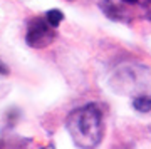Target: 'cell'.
Listing matches in <instances>:
<instances>
[{
  "mask_svg": "<svg viewBox=\"0 0 151 149\" xmlns=\"http://www.w3.org/2000/svg\"><path fill=\"white\" fill-rule=\"evenodd\" d=\"M44 17H45V20H47L49 24H50V25L57 29V27L60 25L62 19H64V14H62L60 10H57V9H52V10H49Z\"/></svg>",
  "mask_w": 151,
  "mask_h": 149,
  "instance_id": "5",
  "label": "cell"
},
{
  "mask_svg": "<svg viewBox=\"0 0 151 149\" xmlns=\"http://www.w3.org/2000/svg\"><path fill=\"white\" fill-rule=\"evenodd\" d=\"M55 39V27L45 20V17H35L29 22L25 42L34 49H44L50 45Z\"/></svg>",
  "mask_w": 151,
  "mask_h": 149,
  "instance_id": "2",
  "label": "cell"
},
{
  "mask_svg": "<svg viewBox=\"0 0 151 149\" xmlns=\"http://www.w3.org/2000/svg\"><path fill=\"white\" fill-rule=\"evenodd\" d=\"M101 10H103L109 19H113V20H119L124 14L123 9L119 5H116L114 2H111V0H103V2H101Z\"/></svg>",
  "mask_w": 151,
  "mask_h": 149,
  "instance_id": "3",
  "label": "cell"
},
{
  "mask_svg": "<svg viewBox=\"0 0 151 149\" xmlns=\"http://www.w3.org/2000/svg\"><path fill=\"white\" fill-rule=\"evenodd\" d=\"M121 2H124V4H138L139 0H121Z\"/></svg>",
  "mask_w": 151,
  "mask_h": 149,
  "instance_id": "7",
  "label": "cell"
},
{
  "mask_svg": "<svg viewBox=\"0 0 151 149\" xmlns=\"http://www.w3.org/2000/svg\"><path fill=\"white\" fill-rule=\"evenodd\" d=\"M9 74V67L4 62H0V75H7Z\"/></svg>",
  "mask_w": 151,
  "mask_h": 149,
  "instance_id": "6",
  "label": "cell"
},
{
  "mask_svg": "<svg viewBox=\"0 0 151 149\" xmlns=\"http://www.w3.org/2000/svg\"><path fill=\"white\" fill-rule=\"evenodd\" d=\"M133 107L139 112H151V96H138L133 101Z\"/></svg>",
  "mask_w": 151,
  "mask_h": 149,
  "instance_id": "4",
  "label": "cell"
},
{
  "mask_svg": "<svg viewBox=\"0 0 151 149\" xmlns=\"http://www.w3.org/2000/svg\"><path fill=\"white\" fill-rule=\"evenodd\" d=\"M65 128L77 148L94 149L103 141V114L96 104L82 106L69 114Z\"/></svg>",
  "mask_w": 151,
  "mask_h": 149,
  "instance_id": "1",
  "label": "cell"
},
{
  "mask_svg": "<svg viewBox=\"0 0 151 149\" xmlns=\"http://www.w3.org/2000/svg\"><path fill=\"white\" fill-rule=\"evenodd\" d=\"M39 149H55L54 146H42V148H39Z\"/></svg>",
  "mask_w": 151,
  "mask_h": 149,
  "instance_id": "8",
  "label": "cell"
}]
</instances>
